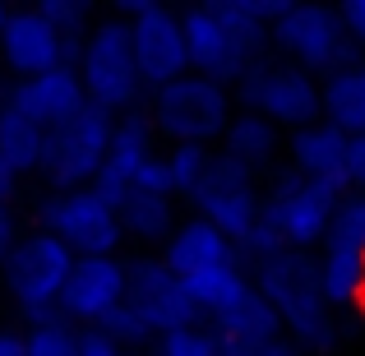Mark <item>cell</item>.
I'll use <instances>...</instances> for the list:
<instances>
[{"instance_id":"26","label":"cell","mask_w":365,"mask_h":356,"mask_svg":"<svg viewBox=\"0 0 365 356\" xmlns=\"http://www.w3.org/2000/svg\"><path fill=\"white\" fill-rule=\"evenodd\" d=\"M42 153H46V134L37 125H28L14 107L0 102V158L14 176L24 171H42Z\"/></svg>"},{"instance_id":"32","label":"cell","mask_w":365,"mask_h":356,"mask_svg":"<svg viewBox=\"0 0 365 356\" xmlns=\"http://www.w3.org/2000/svg\"><path fill=\"white\" fill-rule=\"evenodd\" d=\"M338 19H342V28H347V37H351V46H365V0H347V5L338 9Z\"/></svg>"},{"instance_id":"8","label":"cell","mask_w":365,"mask_h":356,"mask_svg":"<svg viewBox=\"0 0 365 356\" xmlns=\"http://www.w3.org/2000/svg\"><path fill=\"white\" fill-rule=\"evenodd\" d=\"M236 98L245 111L264 116L273 130H305L319 121V79L287 61H255L236 79Z\"/></svg>"},{"instance_id":"23","label":"cell","mask_w":365,"mask_h":356,"mask_svg":"<svg viewBox=\"0 0 365 356\" xmlns=\"http://www.w3.org/2000/svg\"><path fill=\"white\" fill-rule=\"evenodd\" d=\"M185 292H190V301L199 305V315L217 320V315L236 310L255 287H250V278H245V264H213V268H204V273L185 278Z\"/></svg>"},{"instance_id":"1","label":"cell","mask_w":365,"mask_h":356,"mask_svg":"<svg viewBox=\"0 0 365 356\" xmlns=\"http://www.w3.org/2000/svg\"><path fill=\"white\" fill-rule=\"evenodd\" d=\"M287 9V0H217L180 14L185 61L199 79L236 83L268 51V24Z\"/></svg>"},{"instance_id":"37","label":"cell","mask_w":365,"mask_h":356,"mask_svg":"<svg viewBox=\"0 0 365 356\" xmlns=\"http://www.w3.org/2000/svg\"><path fill=\"white\" fill-rule=\"evenodd\" d=\"M259 356H301V352H296V347H292L287 338H277V342H268V347L259 352Z\"/></svg>"},{"instance_id":"18","label":"cell","mask_w":365,"mask_h":356,"mask_svg":"<svg viewBox=\"0 0 365 356\" xmlns=\"http://www.w3.org/2000/svg\"><path fill=\"white\" fill-rule=\"evenodd\" d=\"M158 259L180 278V283H185V278H195V273H204V268H213V264H241L236 245L217 232V227H208L204 218H190V223L171 227L167 250H162Z\"/></svg>"},{"instance_id":"13","label":"cell","mask_w":365,"mask_h":356,"mask_svg":"<svg viewBox=\"0 0 365 356\" xmlns=\"http://www.w3.org/2000/svg\"><path fill=\"white\" fill-rule=\"evenodd\" d=\"M125 305L148 324L153 338L176 333V329H195L204 320L199 305L190 301L185 283L162 259H134V264H125Z\"/></svg>"},{"instance_id":"19","label":"cell","mask_w":365,"mask_h":356,"mask_svg":"<svg viewBox=\"0 0 365 356\" xmlns=\"http://www.w3.org/2000/svg\"><path fill=\"white\" fill-rule=\"evenodd\" d=\"M292 171H301L305 180L347 185V134L333 130L329 121H314L305 130H296L292 134Z\"/></svg>"},{"instance_id":"6","label":"cell","mask_w":365,"mask_h":356,"mask_svg":"<svg viewBox=\"0 0 365 356\" xmlns=\"http://www.w3.org/2000/svg\"><path fill=\"white\" fill-rule=\"evenodd\" d=\"M70 264H74V255L46 232H33V236L9 245V255L0 259V278H5V292L14 296L19 315H24L28 324L61 320V315H56V296H61V287H65Z\"/></svg>"},{"instance_id":"2","label":"cell","mask_w":365,"mask_h":356,"mask_svg":"<svg viewBox=\"0 0 365 356\" xmlns=\"http://www.w3.org/2000/svg\"><path fill=\"white\" fill-rule=\"evenodd\" d=\"M250 287L264 296V305L287 329V342L296 352H333L338 347V320L319 296V273H314L310 250H277V255L255 259Z\"/></svg>"},{"instance_id":"7","label":"cell","mask_w":365,"mask_h":356,"mask_svg":"<svg viewBox=\"0 0 365 356\" xmlns=\"http://www.w3.org/2000/svg\"><path fill=\"white\" fill-rule=\"evenodd\" d=\"M347 195V185H329V180H305L301 171L282 167L268 190V199H259V218L277 232L287 250H310L319 245L329 232V218L338 208V199Z\"/></svg>"},{"instance_id":"9","label":"cell","mask_w":365,"mask_h":356,"mask_svg":"<svg viewBox=\"0 0 365 356\" xmlns=\"http://www.w3.org/2000/svg\"><path fill=\"white\" fill-rule=\"evenodd\" d=\"M120 19H125V28H130V56H134L139 88H162V83L190 74L176 9L153 5V0H125Z\"/></svg>"},{"instance_id":"31","label":"cell","mask_w":365,"mask_h":356,"mask_svg":"<svg viewBox=\"0 0 365 356\" xmlns=\"http://www.w3.org/2000/svg\"><path fill=\"white\" fill-rule=\"evenodd\" d=\"M158 356H222L213 329L195 324V329H176V333H162L158 338Z\"/></svg>"},{"instance_id":"12","label":"cell","mask_w":365,"mask_h":356,"mask_svg":"<svg viewBox=\"0 0 365 356\" xmlns=\"http://www.w3.org/2000/svg\"><path fill=\"white\" fill-rule=\"evenodd\" d=\"M190 204L199 208L195 218H204L208 227H217L227 240H241L250 232V223L259 218V176L255 171H245L241 162L222 158V153H213V162L204 167V176H199V185L190 190Z\"/></svg>"},{"instance_id":"33","label":"cell","mask_w":365,"mask_h":356,"mask_svg":"<svg viewBox=\"0 0 365 356\" xmlns=\"http://www.w3.org/2000/svg\"><path fill=\"white\" fill-rule=\"evenodd\" d=\"M79 356H120V347H111L98 329H79Z\"/></svg>"},{"instance_id":"10","label":"cell","mask_w":365,"mask_h":356,"mask_svg":"<svg viewBox=\"0 0 365 356\" xmlns=\"http://www.w3.org/2000/svg\"><path fill=\"white\" fill-rule=\"evenodd\" d=\"M111 125L116 116L88 107L74 121H65L61 130L46 134V153H42V176L51 180V195H65V190H83L98 167L107 162V143H111Z\"/></svg>"},{"instance_id":"17","label":"cell","mask_w":365,"mask_h":356,"mask_svg":"<svg viewBox=\"0 0 365 356\" xmlns=\"http://www.w3.org/2000/svg\"><path fill=\"white\" fill-rule=\"evenodd\" d=\"M0 61L19 79H37V74L65 65V56H61V37L51 33V24L37 9H9L5 28H0Z\"/></svg>"},{"instance_id":"16","label":"cell","mask_w":365,"mask_h":356,"mask_svg":"<svg viewBox=\"0 0 365 356\" xmlns=\"http://www.w3.org/2000/svg\"><path fill=\"white\" fill-rule=\"evenodd\" d=\"M5 107H14L28 125L51 134V130H61L65 121H74L83 111L79 74H74V65H56V70L37 74V79H19L14 88H9Z\"/></svg>"},{"instance_id":"28","label":"cell","mask_w":365,"mask_h":356,"mask_svg":"<svg viewBox=\"0 0 365 356\" xmlns=\"http://www.w3.org/2000/svg\"><path fill=\"white\" fill-rule=\"evenodd\" d=\"M208 162H213V148H199V143H176V148L162 158L171 195H190V190L199 185V176H204Z\"/></svg>"},{"instance_id":"11","label":"cell","mask_w":365,"mask_h":356,"mask_svg":"<svg viewBox=\"0 0 365 356\" xmlns=\"http://www.w3.org/2000/svg\"><path fill=\"white\" fill-rule=\"evenodd\" d=\"M37 232L56 236L74 259L88 255H116L120 245V223L116 208H107L102 199H93L88 190H65V195H46L37 204Z\"/></svg>"},{"instance_id":"40","label":"cell","mask_w":365,"mask_h":356,"mask_svg":"<svg viewBox=\"0 0 365 356\" xmlns=\"http://www.w3.org/2000/svg\"><path fill=\"white\" fill-rule=\"evenodd\" d=\"M361 301H365V296H361Z\"/></svg>"},{"instance_id":"39","label":"cell","mask_w":365,"mask_h":356,"mask_svg":"<svg viewBox=\"0 0 365 356\" xmlns=\"http://www.w3.org/2000/svg\"><path fill=\"white\" fill-rule=\"evenodd\" d=\"M120 356H139V352H120Z\"/></svg>"},{"instance_id":"15","label":"cell","mask_w":365,"mask_h":356,"mask_svg":"<svg viewBox=\"0 0 365 356\" xmlns=\"http://www.w3.org/2000/svg\"><path fill=\"white\" fill-rule=\"evenodd\" d=\"M153 121L148 111H125V116H116V125H111V143H107V162L98 167V176L88 180V195L102 199L107 208H120L125 195L134 190V171L143 167V162L153 158Z\"/></svg>"},{"instance_id":"27","label":"cell","mask_w":365,"mask_h":356,"mask_svg":"<svg viewBox=\"0 0 365 356\" xmlns=\"http://www.w3.org/2000/svg\"><path fill=\"white\" fill-rule=\"evenodd\" d=\"M324 245H342V250H365V190H347L338 199L329 218Z\"/></svg>"},{"instance_id":"20","label":"cell","mask_w":365,"mask_h":356,"mask_svg":"<svg viewBox=\"0 0 365 356\" xmlns=\"http://www.w3.org/2000/svg\"><path fill=\"white\" fill-rule=\"evenodd\" d=\"M213 338H217V347H222V356H259L268 342L282 338V324H277V315L264 305V296L250 292L236 310H227V315L213 320Z\"/></svg>"},{"instance_id":"38","label":"cell","mask_w":365,"mask_h":356,"mask_svg":"<svg viewBox=\"0 0 365 356\" xmlns=\"http://www.w3.org/2000/svg\"><path fill=\"white\" fill-rule=\"evenodd\" d=\"M5 14H9V9H5V5H0V28H5Z\"/></svg>"},{"instance_id":"24","label":"cell","mask_w":365,"mask_h":356,"mask_svg":"<svg viewBox=\"0 0 365 356\" xmlns=\"http://www.w3.org/2000/svg\"><path fill=\"white\" fill-rule=\"evenodd\" d=\"M222 158L241 162L245 171L259 176V171L273 167V158H277V130L264 116H255V111H241V116H232L227 130H222Z\"/></svg>"},{"instance_id":"29","label":"cell","mask_w":365,"mask_h":356,"mask_svg":"<svg viewBox=\"0 0 365 356\" xmlns=\"http://www.w3.org/2000/svg\"><path fill=\"white\" fill-rule=\"evenodd\" d=\"M24 356H79V329L65 320L33 324L24 333Z\"/></svg>"},{"instance_id":"25","label":"cell","mask_w":365,"mask_h":356,"mask_svg":"<svg viewBox=\"0 0 365 356\" xmlns=\"http://www.w3.org/2000/svg\"><path fill=\"white\" fill-rule=\"evenodd\" d=\"M120 236L134 240H167L171 227H176V208H171L167 195H143V190H130L125 204L116 208Z\"/></svg>"},{"instance_id":"30","label":"cell","mask_w":365,"mask_h":356,"mask_svg":"<svg viewBox=\"0 0 365 356\" xmlns=\"http://www.w3.org/2000/svg\"><path fill=\"white\" fill-rule=\"evenodd\" d=\"M98 333L111 342V347H143V342L153 338V333H148V324H143V320H139V315H134L125 301H120L116 310H111L107 320L98 324Z\"/></svg>"},{"instance_id":"3","label":"cell","mask_w":365,"mask_h":356,"mask_svg":"<svg viewBox=\"0 0 365 356\" xmlns=\"http://www.w3.org/2000/svg\"><path fill=\"white\" fill-rule=\"evenodd\" d=\"M74 74H79L83 102L107 116H125V111L139 107V74H134V56H130V28H125L120 14H107L98 24H88L79 46V61H74Z\"/></svg>"},{"instance_id":"34","label":"cell","mask_w":365,"mask_h":356,"mask_svg":"<svg viewBox=\"0 0 365 356\" xmlns=\"http://www.w3.org/2000/svg\"><path fill=\"white\" fill-rule=\"evenodd\" d=\"M14 213H9V208H0V259L9 255V245H14Z\"/></svg>"},{"instance_id":"14","label":"cell","mask_w":365,"mask_h":356,"mask_svg":"<svg viewBox=\"0 0 365 356\" xmlns=\"http://www.w3.org/2000/svg\"><path fill=\"white\" fill-rule=\"evenodd\" d=\"M120 301H125V264L116 255H88V259H74L70 264L65 287L56 296V315L65 324L98 329Z\"/></svg>"},{"instance_id":"21","label":"cell","mask_w":365,"mask_h":356,"mask_svg":"<svg viewBox=\"0 0 365 356\" xmlns=\"http://www.w3.org/2000/svg\"><path fill=\"white\" fill-rule=\"evenodd\" d=\"M319 121H329L347 139L365 134V65L361 61L319 83Z\"/></svg>"},{"instance_id":"35","label":"cell","mask_w":365,"mask_h":356,"mask_svg":"<svg viewBox=\"0 0 365 356\" xmlns=\"http://www.w3.org/2000/svg\"><path fill=\"white\" fill-rule=\"evenodd\" d=\"M14 190H19V176L5 167V158H0V208H9V199H14Z\"/></svg>"},{"instance_id":"22","label":"cell","mask_w":365,"mask_h":356,"mask_svg":"<svg viewBox=\"0 0 365 356\" xmlns=\"http://www.w3.org/2000/svg\"><path fill=\"white\" fill-rule=\"evenodd\" d=\"M319 273V296L329 310L361 301L365 296V250H342V245H324V255L314 259Z\"/></svg>"},{"instance_id":"36","label":"cell","mask_w":365,"mask_h":356,"mask_svg":"<svg viewBox=\"0 0 365 356\" xmlns=\"http://www.w3.org/2000/svg\"><path fill=\"white\" fill-rule=\"evenodd\" d=\"M0 356H24V333L19 329H0Z\"/></svg>"},{"instance_id":"5","label":"cell","mask_w":365,"mask_h":356,"mask_svg":"<svg viewBox=\"0 0 365 356\" xmlns=\"http://www.w3.org/2000/svg\"><path fill=\"white\" fill-rule=\"evenodd\" d=\"M148 121H153V134H162V139L208 148L213 139H222L227 121H232V93L213 79L180 74V79L153 88Z\"/></svg>"},{"instance_id":"4","label":"cell","mask_w":365,"mask_h":356,"mask_svg":"<svg viewBox=\"0 0 365 356\" xmlns=\"http://www.w3.org/2000/svg\"><path fill=\"white\" fill-rule=\"evenodd\" d=\"M268 46H277V61L296 65L314 79L319 74L329 79V74L356 65V46H351L338 9L329 5H287L268 24Z\"/></svg>"}]
</instances>
